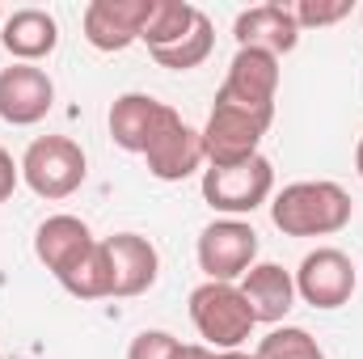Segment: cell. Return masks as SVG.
<instances>
[{"label":"cell","mask_w":363,"mask_h":359,"mask_svg":"<svg viewBox=\"0 0 363 359\" xmlns=\"http://www.w3.org/2000/svg\"><path fill=\"white\" fill-rule=\"evenodd\" d=\"M169 110H174V106L157 101L152 93H123V97H114L110 118H106L110 140H114L123 153H140V157H144V148L152 144V136L161 131V123L169 118Z\"/></svg>","instance_id":"5bb4252c"},{"label":"cell","mask_w":363,"mask_h":359,"mask_svg":"<svg viewBox=\"0 0 363 359\" xmlns=\"http://www.w3.org/2000/svg\"><path fill=\"white\" fill-rule=\"evenodd\" d=\"M148 17V0H93L85 4V43L97 51H127L131 43H140Z\"/></svg>","instance_id":"7c38bea8"},{"label":"cell","mask_w":363,"mask_h":359,"mask_svg":"<svg viewBox=\"0 0 363 359\" xmlns=\"http://www.w3.org/2000/svg\"><path fill=\"white\" fill-rule=\"evenodd\" d=\"M258 359H325V351L317 347V338L300 326H274L271 334L258 343Z\"/></svg>","instance_id":"44dd1931"},{"label":"cell","mask_w":363,"mask_h":359,"mask_svg":"<svg viewBox=\"0 0 363 359\" xmlns=\"http://www.w3.org/2000/svg\"><path fill=\"white\" fill-rule=\"evenodd\" d=\"M0 26H4V9H0Z\"/></svg>","instance_id":"83f0119b"},{"label":"cell","mask_w":363,"mask_h":359,"mask_svg":"<svg viewBox=\"0 0 363 359\" xmlns=\"http://www.w3.org/2000/svg\"><path fill=\"white\" fill-rule=\"evenodd\" d=\"M274 194V165L258 153L254 161L241 165H207L203 170V199L211 211L241 220L250 211H258Z\"/></svg>","instance_id":"277c9868"},{"label":"cell","mask_w":363,"mask_h":359,"mask_svg":"<svg viewBox=\"0 0 363 359\" xmlns=\"http://www.w3.org/2000/svg\"><path fill=\"white\" fill-rule=\"evenodd\" d=\"M211 47H216V30H211L207 13H199L194 30H190L186 38H178V43H174V47H165V51H148V55H152L161 68H169V72H190V68L207 64Z\"/></svg>","instance_id":"d6986e66"},{"label":"cell","mask_w":363,"mask_h":359,"mask_svg":"<svg viewBox=\"0 0 363 359\" xmlns=\"http://www.w3.org/2000/svg\"><path fill=\"white\" fill-rule=\"evenodd\" d=\"M351 216L355 203L338 182H291L271 199V220L283 237H334Z\"/></svg>","instance_id":"6da1fadb"},{"label":"cell","mask_w":363,"mask_h":359,"mask_svg":"<svg viewBox=\"0 0 363 359\" xmlns=\"http://www.w3.org/2000/svg\"><path fill=\"white\" fill-rule=\"evenodd\" d=\"M351 9H355V0H300L291 9V17L300 30H321V26H338L342 17H351Z\"/></svg>","instance_id":"7402d4cb"},{"label":"cell","mask_w":363,"mask_h":359,"mask_svg":"<svg viewBox=\"0 0 363 359\" xmlns=\"http://www.w3.org/2000/svg\"><path fill=\"white\" fill-rule=\"evenodd\" d=\"M190 321L211 351H241L258 326L250 300L241 296L237 283H199L190 292Z\"/></svg>","instance_id":"7a4b0ae2"},{"label":"cell","mask_w":363,"mask_h":359,"mask_svg":"<svg viewBox=\"0 0 363 359\" xmlns=\"http://www.w3.org/2000/svg\"><path fill=\"white\" fill-rule=\"evenodd\" d=\"M359 287V270L355 263L334 250V245H321L313 254H304V263L296 267V296L313 309H342Z\"/></svg>","instance_id":"ba28073f"},{"label":"cell","mask_w":363,"mask_h":359,"mask_svg":"<svg viewBox=\"0 0 363 359\" xmlns=\"http://www.w3.org/2000/svg\"><path fill=\"white\" fill-rule=\"evenodd\" d=\"M355 170H359V178H363V140H359V148H355Z\"/></svg>","instance_id":"4316f807"},{"label":"cell","mask_w":363,"mask_h":359,"mask_svg":"<svg viewBox=\"0 0 363 359\" xmlns=\"http://www.w3.org/2000/svg\"><path fill=\"white\" fill-rule=\"evenodd\" d=\"M93 245H97V237L89 233V224H85L81 216H68V211L47 216V220L38 224V233H34V258L51 270L55 279L68 275Z\"/></svg>","instance_id":"4fadbf2b"},{"label":"cell","mask_w":363,"mask_h":359,"mask_svg":"<svg viewBox=\"0 0 363 359\" xmlns=\"http://www.w3.org/2000/svg\"><path fill=\"white\" fill-rule=\"evenodd\" d=\"M216 359H258V355H250V351H216Z\"/></svg>","instance_id":"484cf974"},{"label":"cell","mask_w":363,"mask_h":359,"mask_svg":"<svg viewBox=\"0 0 363 359\" xmlns=\"http://www.w3.org/2000/svg\"><path fill=\"white\" fill-rule=\"evenodd\" d=\"M60 287H64L68 296H77V300H106V296H110V263H106L101 241H97L68 275H60Z\"/></svg>","instance_id":"ffe728a7"},{"label":"cell","mask_w":363,"mask_h":359,"mask_svg":"<svg viewBox=\"0 0 363 359\" xmlns=\"http://www.w3.org/2000/svg\"><path fill=\"white\" fill-rule=\"evenodd\" d=\"M194 254H199V270L211 283H237L258 263V233H254V224L224 216V220H211L199 233Z\"/></svg>","instance_id":"5b68a950"},{"label":"cell","mask_w":363,"mask_h":359,"mask_svg":"<svg viewBox=\"0 0 363 359\" xmlns=\"http://www.w3.org/2000/svg\"><path fill=\"white\" fill-rule=\"evenodd\" d=\"M199 21V9L186 4V0H148V17H144V30H140V43L148 51H165L174 47L178 38H186Z\"/></svg>","instance_id":"ac0fdd59"},{"label":"cell","mask_w":363,"mask_h":359,"mask_svg":"<svg viewBox=\"0 0 363 359\" xmlns=\"http://www.w3.org/2000/svg\"><path fill=\"white\" fill-rule=\"evenodd\" d=\"M182 338H174L169 330H140L127 347V359H178Z\"/></svg>","instance_id":"603a6c76"},{"label":"cell","mask_w":363,"mask_h":359,"mask_svg":"<svg viewBox=\"0 0 363 359\" xmlns=\"http://www.w3.org/2000/svg\"><path fill=\"white\" fill-rule=\"evenodd\" d=\"M178 359H216L211 347H203V343H182V355Z\"/></svg>","instance_id":"d4e9b609"},{"label":"cell","mask_w":363,"mask_h":359,"mask_svg":"<svg viewBox=\"0 0 363 359\" xmlns=\"http://www.w3.org/2000/svg\"><path fill=\"white\" fill-rule=\"evenodd\" d=\"M274 93H279V60L271 51H258V47H237L216 101L241 106V110L274 123Z\"/></svg>","instance_id":"8992f818"},{"label":"cell","mask_w":363,"mask_h":359,"mask_svg":"<svg viewBox=\"0 0 363 359\" xmlns=\"http://www.w3.org/2000/svg\"><path fill=\"white\" fill-rule=\"evenodd\" d=\"M17 182H21V161H13L9 148H0V203L17 190Z\"/></svg>","instance_id":"cb8c5ba5"},{"label":"cell","mask_w":363,"mask_h":359,"mask_svg":"<svg viewBox=\"0 0 363 359\" xmlns=\"http://www.w3.org/2000/svg\"><path fill=\"white\" fill-rule=\"evenodd\" d=\"M233 38H237V47H258V51H271L279 60V55L296 51L300 26H296L291 9H283V4H254L237 17Z\"/></svg>","instance_id":"e0dca14e"},{"label":"cell","mask_w":363,"mask_h":359,"mask_svg":"<svg viewBox=\"0 0 363 359\" xmlns=\"http://www.w3.org/2000/svg\"><path fill=\"white\" fill-rule=\"evenodd\" d=\"M55 106V81L38 64L0 68V118L9 127H34Z\"/></svg>","instance_id":"30bf717a"},{"label":"cell","mask_w":363,"mask_h":359,"mask_svg":"<svg viewBox=\"0 0 363 359\" xmlns=\"http://www.w3.org/2000/svg\"><path fill=\"white\" fill-rule=\"evenodd\" d=\"M237 287H241V296L250 300L258 326H279V321L296 309V275L283 270L279 263H254Z\"/></svg>","instance_id":"2e32d148"},{"label":"cell","mask_w":363,"mask_h":359,"mask_svg":"<svg viewBox=\"0 0 363 359\" xmlns=\"http://www.w3.org/2000/svg\"><path fill=\"white\" fill-rule=\"evenodd\" d=\"M0 47L13 64H38L60 47V21L47 9H13L0 26Z\"/></svg>","instance_id":"9a60e30c"},{"label":"cell","mask_w":363,"mask_h":359,"mask_svg":"<svg viewBox=\"0 0 363 359\" xmlns=\"http://www.w3.org/2000/svg\"><path fill=\"white\" fill-rule=\"evenodd\" d=\"M148 174L161 182H182L203 170L207 153H203V131H194L178 110H169V118L161 123V131L152 136V144L144 148Z\"/></svg>","instance_id":"8fae6325"},{"label":"cell","mask_w":363,"mask_h":359,"mask_svg":"<svg viewBox=\"0 0 363 359\" xmlns=\"http://www.w3.org/2000/svg\"><path fill=\"white\" fill-rule=\"evenodd\" d=\"M267 131H271V118H258V114H250L241 106L216 101L211 114H207V127H203L207 165H241V161H254Z\"/></svg>","instance_id":"52a82bcc"},{"label":"cell","mask_w":363,"mask_h":359,"mask_svg":"<svg viewBox=\"0 0 363 359\" xmlns=\"http://www.w3.org/2000/svg\"><path fill=\"white\" fill-rule=\"evenodd\" d=\"M89 161L85 148L72 136H38L30 140V148L21 153V182L38 194V199H68L85 186Z\"/></svg>","instance_id":"3957f363"},{"label":"cell","mask_w":363,"mask_h":359,"mask_svg":"<svg viewBox=\"0 0 363 359\" xmlns=\"http://www.w3.org/2000/svg\"><path fill=\"white\" fill-rule=\"evenodd\" d=\"M101 250H106V263H110V296L131 300V296H144L157 283L161 254L148 237L114 233V237H101Z\"/></svg>","instance_id":"9c48e42d"}]
</instances>
